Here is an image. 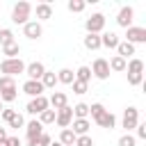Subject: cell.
Segmentation results:
<instances>
[{
	"label": "cell",
	"instance_id": "4",
	"mask_svg": "<svg viewBox=\"0 0 146 146\" xmlns=\"http://www.w3.org/2000/svg\"><path fill=\"white\" fill-rule=\"evenodd\" d=\"M125 41L128 43H146V27H139V25H130L125 30Z\"/></svg>",
	"mask_w": 146,
	"mask_h": 146
},
{
	"label": "cell",
	"instance_id": "36",
	"mask_svg": "<svg viewBox=\"0 0 146 146\" xmlns=\"http://www.w3.org/2000/svg\"><path fill=\"white\" fill-rule=\"evenodd\" d=\"M73 94H78V96H82V94H87V89H89V84H84V82H78V80H73Z\"/></svg>",
	"mask_w": 146,
	"mask_h": 146
},
{
	"label": "cell",
	"instance_id": "32",
	"mask_svg": "<svg viewBox=\"0 0 146 146\" xmlns=\"http://www.w3.org/2000/svg\"><path fill=\"white\" fill-rule=\"evenodd\" d=\"M9 43H14V32L9 27H2L0 30V46H9Z\"/></svg>",
	"mask_w": 146,
	"mask_h": 146
},
{
	"label": "cell",
	"instance_id": "43",
	"mask_svg": "<svg viewBox=\"0 0 146 146\" xmlns=\"http://www.w3.org/2000/svg\"><path fill=\"white\" fill-rule=\"evenodd\" d=\"M2 139H7V130H5V128H0V141H2Z\"/></svg>",
	"mask_w": 146,
	"mask_h": 146
},
{
	"label": "cell",
	"instance_id": "29",
	"mask_svg": "<svg viewBox=\"0 0 146 146\" xmlns=\"http://www.w3.org/2000/svg\"><path fill=\"white\" fill-rule=\"evenodd\" d=\"M39 123L41 125H48V123H55V110H43L41 114H39Z\"/></svg>",
	"mask_w": 146,
	"mask_h": 146
},
{
	"label": "cell",
	"instance_id": "3",
	"mask_svg": "<svg viewBox=\"0 0 146 146\" xmlns=\"http://www.w3.org/2000/svg\"><path fill=\"white\" fill-rule=\"evenodd\" d=\"M84 30H87V34H103V30H105V16L100 11L91 14L84 21Z\"/></svg>",
	"mask_w": 146,
	"mask_h": 146
},
{
	"label": "cell",
	"instance_id": "38",
	"mask_svg": "<svg viewBox=\"0 0 146 146\" xmlns=\"http://www.w3.org/2000/svg\"><path fill=\"white\" fill-rule=\"evenodd\" d=\"M14 87H16V80L14 78H7V75L0 78V89H14Z\"/></svg>",
	"mask_w": 146,
	"mask_h": 146
},
{
	"label": "cell",
	"instance_id": "1",
	"mask_svg": "<svg viewBox=\"0 0 146 146\" xmlns=\"http://www.w3.org/2000/svg\"><path fill=\"white\" fill-rule=\"evenodd\" d=\"M30 14H32V5L25 2V0H21V2H16V5L11 7V23L25 25V23L30 21Z\"/></svg>",
	"mask_w": 146,
	"mask_h": 146
},
{
	"label": "cell",
	"instance_id": "30",
	"mask_svg": "<svg viewBox=\"0 0 146 146\" xmlns=\"http://www.w3.org/2000/svg\"><path fill=\"white\" fill-rule=\"evenodd\" d=\"M68 11L71 14H80V11H84V7H87V2L84 0H68Z\"/></svg>",
	"mask_w": 146,
	"mask_h": 146
},
{
	"label": "cell",
	"instance_id": "9",
	"mask_svg": "<svg viewBox=\"0 0 146 146\" xmlns=\"http://www.w3.org/2000/svg\"><path fill=\"white\" fill-rule=\"evenodd\" d=\"M23 34H25L30 41H34V39H39V36L43 34V27H41L39 21H27V23L23 25Z\"/></svg>",
	"mask_w": 146,
	"mask_h": 146
},
{
	"label": "cell",
	"instance_id": "45",
	"mask_svg": "<svg viewBox=\"0 0 146 146\" xmlns=\"http://www.w3.org/2000/svg\"><path fill=\"white\" fill-rule=\"evenodd\" d=\"M0 112H2V100H0Z\"/></svg>",
	"mask_w": 146,
	"mask_h": 146
},
{
	"label": "cell",
	"instance_id": "22",
	"mask_svg": "<svg viewBox=\"0 0 146 146\" xmlns=\"http://www.w3.org/2000/svg\"><path fill=\"white\" fill-rule=\"evenodd\" d=\"M39 82L43 84V89H55V84H57V73H55V71H46Z\"/></svg>",
	"mask_w": 146,
	"mask_h": 146
},
{
	"label": "cell",
	"instance_id": "44",
	"mask_svg": "<svg viewBox=\"0 0 146 146\" xmlns=\"http://www.w3.org/2000/svg\"><path fill=\"white\" fill-rule=\"evenodd\" d=\"M50 146H62V144L59 141H50Z\"/></svg>",
	"mask_w": 146,
	"mask_h": 146
},
{
	"label": "cell",
	"instance_id": "34",
	"mask_svg": "<svg viewBox=\"0 0 146 146\" xmlns=\"http://www.w3.org/2000/svg\"><path fill=\"white\" fill-rule=\"evenodd\" d=\"M135 144H137V139H135V135H130V132H125V135L119 137V146H135Z\"/></svg>",
	"mask_w": 146,
	"mask_h": 146
},
{
	"label": "cell",
	"instance_id": "13",
	"mask_svg": "<svg viewBox=\"0 0 146 146\" xmlns=\"http://www.w3.org/2000/svg\"><path fill=\"white\" fill-rule=\"evenodd\" d=\"M48 105H52V110L57 112V110H62V107L68 105V98H66L64 91H52V96L48 98Z\"/></svg>",
	"mask_w": 146,
	"mask_h": 146
},
{
	"label": "cell",
	"instance_id": "14",
	"mask_svg": "<svg viewBox=\"0 0 146 146\" xmlns=\"http://www.w3.org/2000/svg\"><path fill=\"white\" fill-rule=\"evenodd\" d=\"M119 43H121V39H119L116 32H103V34H100V46H105V48H110V50H112V48L116 50Z\"/></svg>",
	"mask_w": 146,
	"mask_h": 146
},
{
	"label": "cell",
	"instance_id": "12",
	"mask_svg": "<svg viewBox=\"0 0 146 146\" xmlns=\"http://www.w3.org/2000/svg\"><path fill=\"white\" fill-rule=\"evenodd\" d=\"M46 73V66L41 62H32V64H25V75L27 80H41V75Z\"/></svg>",
	"mask_w": 146,
	"mask_h": 146
},
{
	"label": "cell",
	"instance_id": "23",
	"mask_svg": "<svg viewBox=\"0 0 146 146\" xmlns=\"http://www.w3.org/2000/svg\"><path fill=\"white\" fill-rule=\"evenodd\" d=\"M62 146H73L75 144V132L71 130V128H64L62 132H59V139H57Z\"/></svg>",
	"mask_w": 146,
	"mask_h": 146
},
{
	"label": "cell",
	"instance_id": "6",
	"mask_svg": "<svg viewBox=\"0 0 146 146\" xmlns=\"http://www.w3.org/2000/svg\"><path fill=\"white\" fill-rule=\"evenodd\" d=\"M91 75H94V78H98V80H107V78H110V64H107V59H103V57L94 59Z\"/></svg>",
	"mask_w": 146,
	"mask_h": 146
},
{
	"label": "cell",
	"instance_id": "40",
	"mask_svg": "<svg viewBox=\"0 0 146 146\" xmlns=\"http://www.w3.org/2000/svg\"><path fill=\"white\" fill-rule=\"evenodd\" d=\"M50 141H52V137H50L48 132H41V137H39V146H50Z\"/></svg>",
	"mask_w": 146,
	"mask_h": 146
},
{
	"label": "cell",
	"instance_id": "15",
	"mask_svg": "<svg viewBox=\"0 0 146 146\" xmlns=\"http://www.w3.org/2000/svg\"><path fill=\"white\" fill-rule=\"evenodd\" d=\"M71 125H73L71 130L75 132V137H80V135H87V132H89L91 121H89V119H73V121H71Z\"/></svg>",
	"mask_w": 146,
	"mask_h": 146
},
{
	"label": "cell",
	"instance_id": "21",
	"mask_svg": "<svg viewBox=\"0 0 146 146\" xmlns=\"http://www.w3.org/2000/svg\"><path fill=\"white\" fill-rule=\"evenodd\" d=\"M116 55H119V57H123V59L128 62V57H130V55H135V46H132V43H128V41H121V43L116 46Z\"/></svg>",
	"mask_w": 146,
	"mask_h": 146
},
{
	"label": "cell",
	"instance_id": "31",
	"mask_svg": "<svg viewBox=\"0 0 146 146\" xmlns=\"http://www.w3.org/2000/svg\"><path fill=\"white\" fill-rule=\"evenodd\" d=\"M16 96H18V94H16V87H14V89H0V100H2V103H14Z\"/></svg>",
	"mask_w": 146,
	"mask_h": 146
},
{
	"label": "cell",
	"instance_id": "19",
	"mask_svg": "<svg viewBox=\"0 0 146 146\" xmlns=\"http://www.w3.org/2000/svg\"><path fill=\"white\" fill-rule=\"evenodd\" d=\"M125 71H128V75H139V73L144 71V62H141L139 57H132V59L125 64Z\"/></svg>",
	"mask_w": 146,
	"mask_h": 146
},
{
	"label": "cell",
	"instance_id": "33",
	"mask_svg": "<svg viewBox=\"0 0 146 146\" xmlns=\"http://www.w3.org/2000/svg\"><path fill=\"white\" fill-rule=\"evenodd\" d=\"M103 112H105V105H103V103H91V105H89V114H91L94 121H96Z\"/></svg>",
	"mask_w": 146,
	"mask_h": 146
},
{
	"label": "cell",
	"instance_id": "5",
	"mask_svg": "<svg viewBox=\"0 0 146 146\" xmlns=\"http://www.w3.org/2000/svg\"><path fill=\"white\" fill-rule=\"evenodd\" d=\"M48 107H50V105H48V98H46V96H36V98H30L25 112L32 114V116H39V114H41L43 110H48Z\"/></svg>",
	"mask_w": 146,
	"mask_h": 146
},
{
	"label": "cell",
	"instance_id": "2",
	"mask_svg": "<svg viewBox=\"0 0 146 146\" xmlns=\"http://www.w3.org/2000/svg\"><path fill=\"white\" fill-rule=\"evenodd\" d=\"M0 73H5L7 78H14L18 73H25V64H23L21 57H16V59H2L0 62Z\"/></svg>",
	"mask_w": 146,
	"mask_h": 146
},
{
	"label": "cell",
	"instance_id": "35",
	"mask_svg": "<svg viewBox=\"0 0 146 146\" xmlns=\"http://www.w3.org/2000/svg\"><path fill=\"white\" fill-rule=\"evenodd\" d=\"M23 125H25V119H23V116L16 112V114L9 119V128H16V130H18V128H23Z\"/></svg>",
	"mask_w": 146,
	"mask_h": 146
},
{
	"label": "cell",
	"instance_id": "16",
	"mask_svg": "<svg viewBox=\"0 0 146 146\" xmlns=\"http://www.w3.org/2000/svg\"><path fill=\"white\" fill-rule=\"evenodd\" d=\"M96 123H98L100 128H107V130H112V128L116 125V116H114L110 110H105V112H103V114L96 119Z\"/></svg>",
	"mask_w": 146,
	"mask_h": 146
},
{
	"label": "cell",
	"instance_id": "18",
	"mask_svg": "<svg viewBox=\"0 0 146 146\" xmlns=\"http://www.w3.org/2000/svg\"><path fill=\"white\" fill-rule=\"evenodd\" d=\"M25 130H27V137L39 139V137H41V132H43V125L39 123V119H32V121L25 125Z\"/></svg>",
	"mask_w": 146,
	"mask_h": 146
},
{
	"label": "cell",
	"instance_id": "8",
	"mask_svg": "<svg viewBox=\"0 0 146 146\" xmlns=\"http://www.w3.org/2000/svg\"><path fill=\"white\" fill-rule=\"evenodd\" d=\"M139 123V110L137 107H125V112H123V128H125V132H130L135 125Z\"/></svg>",
	"mask_w": 146,
	"mask_h": 146
},
{
	"label": "cell",
	"instance_id": "17",
	"mask_svg": "<svg viewBox=\"0 0 146 146\" xmlns=\"http://www.w3.org/2000/svg\"><path fill=\"white\" fill-rule=\"evenodd\" d=\"M34 11H36V21H39V23L52 18V7H50V2H39Z\"/></svg>",
	"mask_w": 146,
	"mask_h": 146
},
{
	"label": "cell",
	"instance_id": "11",
	"mask_svg": "<svg viewBox=\"0 0 146 146\" xmlns=\"http://www.w3.org/2000/svg\"><path fill=\"white\" fill-rule=\"evenodd\" d=\"M132 16H135V9L125 5V7H121V9H119V14H116V23H119L121 27H125V30H128V27L132 25Z\"/></svg>",
	"mask_w": 146,
	"mask_h": 146
},
{
	"label": "cell",
	"instance_id": "28",
	"mask_svg": "<svg viewBox=\"0 0 146 146\" xmlns=\"http://www.w3.org/2000/svg\"><path fill=\"white\" fill-rule=\"evenodd\" d=\"M71 110H73V116H75V119H87V116H89V105H87V103H78V105H73Z\"/></svg>",
	"mask_w": 146,
	"mask_h": 146
},
{
	"label": "cell",
	"instance_id": "7",
	"mask_svg": "<svg viewBox=\"0 0 146 146\" xmlns=\"http://www.w3.org/2000/svg\"><path fill=\"white\" fill-rule=\"evenodd\" d=\"M71 121H73V110H71L68 105L55 112V123H57L62 130H64V128H71Z\"/></svg>",
	"mask_w": 146,
	"mask_h": 146
},
{
	"label": "cell",
	"instance_id": "20",
	"mask_svg": "<svg viewBox=\"0 0 146 146\" xmlns=\"http://www.w3.org/2000/svg\"><path fill=\"white\" fill-rule=\"evenodd\" d=\"M2 55H5V59H16V57L21 55L18 41H14V43H9V46H2Z\"/></svg>",
	"mask_w": 146,
	"mask_h": 146
},
{
	"label": "cell",
	"instance_id": "25",
	"mask_svg": "<svg viewBox=\"0 0 146 146\" xmlns=\"http://www.w3.org/2000/svg\"><path fill=\"white\" fill-rule=\"evenodd\" d=\"M73 75H75V80H78V82L89 84V80H91V68H89V66H78V71H75Z\"/></svg>",
	"mask_w": 146,
	"mask_h": 146
},
{
	"label": "cell",
	"instance_id": "27",
	"mask_svg": "<svg viewBox=\"0 0 146 146\" xmlns=\"http://www.w3.org/2000/svg\"><path fill=\"white\" fill-rule=\"evenodd\" d=\"M107 64H110V71H116V73H121V71H125V64H128V62H125L123 57L114 55V57H112Z\"/></svg>",
	"mask_w": 146,
	"mask_h": 146
},
{
	"label": "cell",
	"instance_id": "37",
	"mask_svg": "<svg viewBox=\"0 0 146 146\" xmlns=\"http://www.w3.org/2000/svg\"><path fill=\"white\" fill-rule=\"evenodd\" d=\"M73 146H94V139L89 135H80V137H75V144Z\"/></svg>",
	"mask_w": 146,
	"mask_h": 146
},
{
	"label": "cell",
	"instance_id": "26",
	"mask_svg": "<svg viewBox=\"0 0 146 146\" xmlns=\"http://www.w3.org/2000/svg\"><path fill=\"white\" fill-rule=\"evenodd\" d=\"M73 80H75V75H73L71 68H59V71H57V82H62V84H73Z\"/></svg>",
	"mask_w": 146,
	"mask_h": 146
},
{
	"label": "cell",
	"instance_id": "41",
	"mask_svg": "<svg viewBox=\"0 0 146 146\" xmlns=\"http://www.w3.org/2000/svg\"><path fill=\"white\" fill-rule=\"evenodd\" d=\"M14 114H16V112H14V110H7V107H2V112H0V116H2V121H7V123H9V119H11Z\"/></svg>",
	"mask_w": 146,
	"mask_h": 146
},
{
	"label": "cell",
	"instance_id": "24",
	"mask_svg": "<svg viewBox=\"0 0 146 146\" xmlns=\"http://www.w3.org/2000/svg\"><path fill=\"white\" fill-rule=\"evenodd\" d=\"M82 43H84L87 50H98L100 48V34H87L82 39Z\"/></svg>",
	"mask_w": 146,
	"mask_h": 146
},
{
	"label": "cell",
	"instance_id": "42",
	"mask_svg": "<svg viewBox=\"0 0 146 146\" xmlns=\"http://www.w3.org/2000/svg\"><path fill=\"white\" fill-rule=\"evenodd\" d=\"M7 146H21V139L18 137H7Z\"/></svg>",
	"mask_w": 146,
	"mask_h": 146
},
{
	"label": "cell",
	"instance_id": "10",
	"mask_svg": "<svg viewBox=\"0 0 146 146\" xmlns=\"http://www.w3.org/2000/svg\"><path fill=\"white\" fill-rule=\"evenodd\" d=\"M43 84L39 80H25L23 82V94H27L30 98H36V96H43Z\"/></svg>",
	"mask_w": 146,
	"mask_h": 146
},
{
	"label": "cell",
	"instance_id": "39",
	"mask_svg": "<svg viewBox=\"0 0 146 146\" xmlns=\"http://www.w3.org/2000/svg\"><path fill=\"white\" fill-rule=\"evenodd\" d=\"M137 137L135 139H146V123H137Z\"/></svg>",
	"mask_w": 146,
	"mask_h": 146
}]
</instances>
